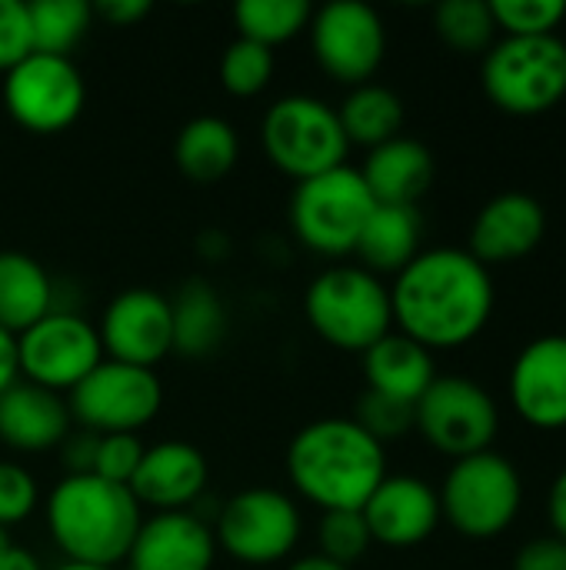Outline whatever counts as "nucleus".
Instances as JSON below:
<instances>
[{"label":"nucleus","mask_w":566,"mask_h":570,"mask_svg":"<svg viewBox=\"0 0 566 570\" xmlns=\"http://www.w3.org/2000/svg\"><path fill=\"white\" fill-rule=\"evenodd\" d=\"M494 277L470 250H420L390 287L394 324L427 351L470 344L494 314Z\"/></svg>","instance_id":"nucleus-1"},{"label":"nucleus","mask_w":566,"mask_h":570,"mask_svg":"<svg viewBox=\"0 0 566 570\" xmlns=\"http://www.w3.org/2000/svg\"><path fill=\"white\" fill-rule=\"evenodd\" d=\"M287 478L320 511H360L387 478V454L354 417H320L287 444Z\"/></svg>","instance_id":"nucleus-2"},{"label":"nucleus","mask_w":566,"mask_h":570,"mask_svg":"<svg viewBox=\"0 0 566 570\" xmlns=\"http://www.w3.org/2000/svg\"><path fill=\"white\" fill-rule=\"evenodd\" d=\"M47 534L73 564L117 568L127 561L143 524V508L123 484H110L90 471L67 474L43 501Z\"/></svg>","instance_id":"nucleus-3"},{"label":"nucleus","mask_w":566,"mask_h":570,"mask_svg":"<svg viewBox=\"0 0 566 570\" xmlns=\"http://www.w3.org/2000/svg\"><path fill=\"white\" fill-rule=\"evenodd\" d=\"M307 324L337 351L364 354L394 331L390 287L364 267H327L304 294Z\"/></svg>","instance_id":"nucleus-4"},{"label":"nucleus","mask_w":566,"mask_h":570,"mask_svg":"<svg viewBox=\"0 0 566 570\" xmlns=\"http://www.w3.org/2000/svg\"><path fill=\"white\" fill-rule=\"evenodd\" d=\"M484 94L514 117H540L566 97V43L550 37H504L480 67Z\"/></svg>","instance_id":"nucleus-5"},{"label":"nucleus","mask_w":566,"mask_h":570,"mask_svg":"<svg viewBox=\"0 0 566 570\" xmlns=\"http://www.w3.org/2000/svg\"><path fill=\"white\" fill-rule=\"evenodd\" d=\"M260 144L270 164L294 180L344 167L350 150L337 107L314 94H287L274 100L260 120Z\"/></svg>","instance_id":"nucleus-6"},{"label":"nucleus","mask_w":566,"mask_h":570,"mask_svg":"<svg viewBox=\"0 0 566 570\" xmlns=\"http://www.w3.org/2000/svg\"><path fill=\"white\" fill-rule=\"evenodd\" d=\"M437 498L440 514L457 534L470 541H490L517 521L524 504V481L504 454L484 451L454 461Z\"/></svg>","instance_id":"nucleus-7"},{"label":"nucleus","mask_w":566,"mask_h":570,"mask_svg":"<svg viewBox=\"0 0 566 570\" xmlns=\"http://www.w3.org/2000/svg\"><path fill=\"white\" fill-rule=\"evenodd\" d=\"M377 200L370 197L357 167L344 164L327 174L297 180L290 197V227L317 254H354L367 217Z\"/></svg>","instance_id":"nucleus-8"},{"label":"nucleus","mask_w":566,"mask_h":570,"mask_svg":"<svg viewBox=\"0 0 566 570\" xmlns=\"http://www.w3.org/2000/svg\"><path fill=\"white\" fill-rule=\"evenodd\" d=\"M300 534H304L300 508L290 494L277 488H247L234 494L220 508L214 528L217 548L247 568H267L290 558Z\"/></svg>","instance_id":"nucleus-9"},{"label":"nucleus","mask_w":566,"mask_h":570,"mask_svg":"<svg viewBox=\"0 0 566 570\" xmlns=\"http://www.w3.org/2000/svg\"><path fill=\"white\" fill-rule=\"evenodd\" d=\"M70 417L90 434H137L163 407V384L150 367L103 357L70 394Z\"/></svg>","instance_id":"nucleus-10"},{"label":"nucleus","mask_w":566,"mask_h":570,"mask_svg":"<svg viewBox=\"0 0 566 570\" xmlns=\"http://www.w3.org/2000/svg\"><path fill=\"white\" fill-rule=\"evenodd\" d=\"M414 428L434 451L460 461L490 451L500 431V411L477 381L437 374V381L414 404Z\"/></svg>","instance_id":"nucleus-11"},{"label":"nucleus","mask_w":566,"mask_h":570,"mask_svg":"<svg viewBox=\"0 0 566 570\" xmlns=\"http://www.w3.org/2000/svg\"><path fill=\"white\" fill-rule=\"evenodd\" d=\"M87 100V83L70 57L30 50L3 73V107L30 134L70 127Z\"/></svg>","instance_id":"nucleus-12"},{"label":"nucleus","mask_w":566,"mask_h":570,"mask_svg":"<svg viewBox=\"0 0 566 570\" xmlns=\"http://www.w3.org/2000/svg\"><path fill=\"white\" fill-rule=\"evenodd\" d=\"M103 361L100 334L70 311H50L17 334V371L23 381L53 394H70Z\"/></svg>","instance_id":"nucleus-13"},{"label":"nucleus","mask_w":566,"mask_h":570,"mask_svg":"<svg viewBox=\"0 0 566 570\" xmlns=\"http://www.w3.org/2000/svg\"><path fill=\"white\" fill-rule=\"evenodd\" d=\"M310 50L314 60L337 83H370L387 53V27L384 17L364 0H330L314 10L310 23Z\"/></svg>","instance_id":"nucleus-14"},{"label":"nucleus","mask_w":566,"mask_h":570,"mask_svg":"<svg viewBox=\"0 0 566 570\" xmlns=\"http://www.w3.org/2000/svg\"><path fill=\"white\" fill-rule=\"evenodd\" d=\"M97 334L103 357L153 371V364L173 354L170 297L153 287H127L103 307Z\"/></svg>","instance_id":"nucleus-15"},{"label":"nucleus","mask_w":566,"mask_h":570,"mask_svg":"<svg viewBox=\"0 0 566 570\" xmlns=\"http://www.w3.org/2000/svg\"><path fill=\"white\" fill-rule=\"evenodd\" d=\"M374 544L417 548L440 524V498L417 474H387L360 508Z\"/></svg>","instance_id":"nucleus-16"},{"label":"nucleus","mask_w":566,"mask_h":570,"mask_svg":"<svg viewBox=\"0 0 566 570\" xmlns=\"http://www.w3.org/2000/svg\"><path fill=\"white\" fill-rule=\"evenodd\" d=\"M514 411L540 428H566V334H547L530 341L510 367Z\"/></svg>","instance_id":"nucleus-17"},{"label":"nucleus","mask_w":566,"mask_h":570,"mask_svg":"<svg viewBox=\"0 0 566 570\" xmlns=\"http://www.w3.org/2000/svg\"><path fill=\"white\" fill-rule=\"evenodd\" d=\"M547 234V210L537 197L524 190H507L487 200L470 227V254L490 264H510L540 247Z\"/></svg>","instance_id":"nucleus-18"},{"label":"nucleus","mask_w":566,"mask_h":570,"mask_svg":"<svg viewBox=\"0 0 566 570\" xmlns=\"http://www.w3.org/2000/svg\"><path fill=\"white\" fill-rule=\"evenodd\" d=\"M210 468L200 448L187 441H160L150 444L140 458V468L130 481V494L140 508L160 511H187L207 488Z\"/></svg>","instance_id":"nucleus-19"},{"label":"nucleus","mask_w":566,"mask_h":570,"mask_svg":"<svg viewBox=\"0 0 566 570\" xmlns=\"http://www.w3.org/2000/svg\"><path fill=\"white\" fill-rule=\"evenodd\" d=\"M217 561L214 531L190 511H160L143 518L127 570H210Z\"/></svg>","instance_id":"nucleus-20"},{"label":"nucleus","mask_w":566,"mask_h":570,"mask_svg":"<svg viewBox=\"0 0 566 570\" xmlns=\"http://www.w3.org/2000/svg\"><path fill=\"white\" fill-rule=\"evenodd\" d=\"M73 417L63 394L13 381L0 394V441L20 454H43L67 441Z\"/></svg>","instance_id":"nucleus-21"},{"label":"nucleus","mask_w":566,"mask_h":570,"mask_svg":"<svg viewBox=\"0 0 566 570\" xmlns=\"http://www.w3.org/2000/svg\"><path fill=\"white\" fill-rule=\"evenodd\" d=\"M437 174L434 154L417 137H394L374 147L360 167V177L377 204L394 207H417L420 197L430 190Z\"/></svg>","instance_id":"nucleus-22"},{"label":"nucleus","mask_w":566,"mask_h":570,"mask_svg":"<svg viewBox=\"0 0 566 570\" xmlns=\"http://www.w3.org/2000/svg\"><path fill=\"white\" fill-rule=\"evenodd\" d=\"M364 377L367 391L387 394L404 404H417L424 391L437 381L434 351H427L400 331H390L364 351Z\"/></svg>","instance_id":"nucleus-23"},{"label":"nucleus","mask_w":566,"mask_h":570,"mask_svg":"<svg viewBox=\"0 0 566 570\" xmlns=\"http://www.w3.org/2000/svg\"><path fill=\"white\" fill-rule=\"evenodd\" d=\"M420 237H424L420 207L377 204L360 230L354 254L360 257L364 271H370L377 277H384V274L397 277L420 254Z\"/></svg>","instance_id":"nucleus-24"},{"label":"nucleus","mask_w":566,"mask_h":570,"mask_svg":"<svg viewBox=\"0 0 566 570\" xmlns=\"http://www.w3.org/2000/svg\"><path fill=\"white\" fill-rule=\"evenodd\" d=\"M53 311L47 267L23 250H0V331L23 334Z\"/></svg>","instance_id":"nucleus-25"},{"label":"nucleus","mask_w":566,"mask_h":570,"mask_svg":"<svg viewBox=\"0 0 566 570\" xmlns=\"http://www.w3.org/2000/svg\"><path fill=\"white\" fill-rule=\"evenodd\" d=\"M240 154V137L230 120L217 114H200L187 120L173 140V160L180 174L193 184L220 180Z\"/></svg>","instance_id":"nucleus-26"},{"label":"nucleus","mask_w":566,"mask_h":570,"mask_svg":"<svg viewBox=\"0 0 566 570\" xmlns=\"http://www.w3.org/2000/svg\"><path fill=\"white\" fill-rule=\"evenodd\" d=\"M173 314V351L187 357L210 354L227 331V311L207 281H187L170 301Z\"/></svg>","instance_id":"nucleus-27"},{"label":"nucleus","mask_w":566,"mask_h":570,"mask_svg":"<svg viewBox=\"0 0 566 570\" xmlns=\"http://www.w3.org/2000/svg\"><path fill=\"white\" fill-rule=\"evenodd\" d=\"M337 117H340V127L350 144H364L374 150V147L400 137L404 100L390 87L370 80V83L350 87V94L337 107Z\"/></svg>","instance_id":"nucleus-28"},{"label":"nucleus","mask_w":566,"mask_h":570,"mask_svg":"<svg viewBox=\"0 0 566 570\" xmlns=\"http://www.w3.org/2000/svg\"><path fill=\"white\" fill-rule=\"evenodd\" d=\"M30 37L33 50L70 57V50L87 37L93 23V3L87 0H30Z\"/></svg>","instance_id":"nucleus-29"},{"label":"nucleus","mask_w":566,"mask_h":570,"mask_svg":"<svg viewBox=\"0 0 566 570\" xmlns=\"http://www.w3.org/2000/svg\"><path fill=\"white\" fill-rule=\"evenodd\" d=\"M314 17V7L307 0H237L234 3V23L237 37L257 40L264 47H277L300 30H307Z\"/></svg>","instance_id":"nucleus-30"},{"label":"nucleus","mask_w":566,"mask_h":570,"mask_svg":"<svg viewBox=\"0 0 566 570\" xmlns=\"http://www.w3.org/2000/svg\"><path fill=\"white\" fill-rule=\"evenodd\" d=\"M440 40L460 53H487L497 37L490 0H444L434 10Z\"/></svg>","instance_id":"nucleus-31"},{"label":"nucleus","mask_w":566,"mask_h":570,"mask_svg":"<svg viewBox=\"0 0 566 570\" xmlns=\"http://www.w3.org/2000/svg\"><path fill=\"white\" fill-rule=\"evenodd\" d=\"M274 77V50L257 43V40H247V37H237L227 43L224 57H220V83L237 94V97H254L260 94Z\"/></svg>","instance_id":"nucleus-32"},{"label":"nucleus","mask_w":566,"mask_h":570,"mask_svg":"<svg viewBox=\"0 0 566 570\" xmlns=\"http://www.w3.org/2000/svg\"><path fill=\"white\" fill-rule=\"evenodd\" d=\"M317 544L320 558L340 568H354L370 551L374 538L360 511H324L317 524Z\"/></svg>","instance_id":"nucleus-33"},{"label":"nucleus","mask_w":566,"mask_h":570,"mask_svg":"<svg viewBox=\"0 0 566 570\" xmlns=\"http://www.w3.org/2000/svg\"><path fill=\"white\" fill-rule=\"evenodd\" d=\"M504 37H550L564 23V0H490Z\"/></svg>","instance_id":"nucleus-34"},{"label":"nucleus","mask_w":566,"mask_h":570,"mask_svg":"<svg viewBox=\"0 0 566 570\" xmlns=\"http://www.w3.org/2000/svg\"><path fill=\"white\" fill-rule=\"evenodd\" d=\"M354 421L380 444L387 441H397L404 434L414 431V404H404V401H394L387 394H377V391H364L360 401H357V414Z\"/></svg>","instance_id":"nucleus-35"},{"label":"nucleus","mask_w":566,"mask_h":570,"mask_svg":"<svg viewBox=\"0 0 566 570\" xmlns=\"http://www.w3.org/2000/svg\"><path fill=\"white\" fill-rule=\"evenodd\" d=\"M143 451H147V444L137 434H100V438H93L90 474H97L110 484L130 488Z\"/></svg>","instance_id":"nucleus-36"},{"label":"nucleus","mask_w":566,"mask_h":570,"mask_svg":"<svg viewBox=\"0 0 566 570\" xmlns=\"http://www.w3.org/2000/svg\"><path fill=\"white\" fill-rule=\"evenodd\" d=\"M37 478L17 461H0V528L7 531L27 521L37 511Z\"/></svg>","instance_id":"nucleus-37"},{"label":"nucleus","mask_w":566,"mask_h":570,"mask_svg":"<svg viewBox=\"0 0 566 570\" xmlns=\"http://www.w3.org/2000/svg\"><path fill=\"white\" fill-rule=\"evenodd\" d=\"M33 50L27 0H0V70L7 73Z\"/></svg>","instance_id":"nucleus-38"},{"label":"nucleus","mask_w":566,"mask_h":570,"mask_svg":"<svg viewBox=\"0 0 566 570\" xmlns=\"http://www.w3.org/2000/svg\"><path fill=\"white\" fill-rule=\"evenodd\" d=\"M514 570H566V541L557 534L527 541L514 558Z\"/></svg>","instance_id":"nucleus-39"},{"label":"nucleus","mask_w":566,"mask_h":570,"mask_svg":"<svg viewBox=\"0 0 566 570\" xmlns=\"http://www.w3.org/2000/svg\"><path fill=\"white\" fill-rule=\"evenodd\" d=\"M93 13H100L103 20H110L117 27H127L150 13V0H100L93 7Z\"/></svg>","instance_id":"nucleus-40"},{"label":"nucleus","mask_w":566,"mask_h":570,"mask_svg":"<svg viewBox=\"0 0 566 570\" xmlns=\"http://www.w3.org/2000/svg\"><path fill=\"white\" fill-rule=\"evenodd\" d=\"M547 514H550V524H554V534L566 541V468L557 474L554 488H550V498H547Z\"/></svg>","instance_id":"nucleus-41"},{"label":"nucleus","mask_w":566,"mask_h":570,"mask_svg":"<svg viewBox=\"0 0 566 570\" xmlns=\"http://www.w3.org/2000/svg\"><path fill=\"white\" fill-rule=\"evenodd\" d=\"M20 381V371H17V337L0 331V394Z\"/></svg>","instance_id":"nucleus-42"},{"label":"nucleus","mask_w":566,"mask_h":570,"mask_svg":"<svg viewBox=\"0 0 566 570\" xmlns=\"http://www.w3.org/2000/svg\"><path fill=\"white\" fill-rule=\"evenodd\" d=\"M0 570H43V568H40V561H37L30 551H23V548L10 544V548L0 554Z\"/></svg>","instance_id":"nucleus-43"},{"label":"nucleus","mask_w":566,"mask_h":570,"mask_svg":"<svg viewBox=\"0 0 566 570\" xmlns=\"http://www.w3.org/2000/svg\"><path fill=\"white\" fill-rule=\"evenodd\" d=\"M287 570H350V568H340V564H334V561H327V558H320V554H310V558H300V561L287 564Z\"/></svg>","instance_id":"nucleus-44"},{"label":"nucleus","mask_w":566,"mask_h":570,"mask_svg":"<svg viewBox=\"0 0 566 570\" xmlns=\"http://www.w3.org/2000/svg\"><path fill=\"white\" fill-rule=\"evenodd\" d=\"M53 570H117V568H93V564H73V561H63L60 568Z\"/></svg>","instance_id":"nucleus-45"},{"label":"nucleus","mask_w":566,"mask_h":570,"mask_svg":"<svg viewBox=\"0 0 566 570\" xmlns=\"http://www.w3.org/2000/svg\"><path fill=\"white\" fill-rule=\"evenodd\" d=\"M7 548H10V534H7V531L0 528V554H3Z\"/></svg>","instance_id":"nucleus-46"}]
</instances>
